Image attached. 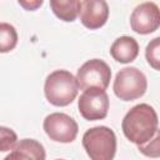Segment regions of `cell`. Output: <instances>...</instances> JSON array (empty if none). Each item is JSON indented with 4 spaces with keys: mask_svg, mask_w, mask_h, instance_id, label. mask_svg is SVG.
Here are the masks:
<instances>
[{
    "mask_svg": "<svg viewBox=\"0 0 160 160\" xmlns=\"http://www.w3.org/2000/svg\"><path fill=\"white\" fill-rule=\"evenodd\" d=\"M50 8L58 19L72 22L80 14L81 2L80 0H50Z\"/></svg>",
    "mask_w": 160,
    "mask_h": 160,
    "instance_id": "obj_12",
    "label": "cell"
},
{
    "mask_svg": "<svg viewBox=\"0 0 160 160\" xmlns=\"http://www.w3.org/2000/svg\"><path fill=\"white\" fill-rule=\"evenodd\" d=\"M145 59L152 69L160 71V36L149 41L145 49Z\"/></svg>",
    "mask_w": 160,
    "mask_h": 160,
    "instance_id": "obj_14",
    "label": "cell"
},
{
    "mask_svg": "<svg viewBox=\"0 0 160 160\" xmlns=\"http://www.w3.org/2000/svg\"><path fill=\"white\" fill-rule=\"evenodd\" d=\"M18 44V32L11 24H0V51L2 54L11 51Z\"/></svg>",
    "mask_w": 160,
    "mask_h": 160,
    "instance_id": "obj_13",
    "label": "cell"
},
{
    "mask_svg": "<svg viewBox=\"0 0 160 160\" xmlns=\"http://www.w3.org/2000/svg\"><path fill=\"white\" fill-rule=\"evenodd\" d=\"M76 79L81 90H86L89 88H100L105 90L111 79V70L104 60L91 59L79 68Z\"/></svg>",
    "mask_w": 160,
    "mask_h": 160,
    "instance_id": "obj_7",
    "label": "cell"
},
{
    "mask_svg": "<svg viewBox=\"0 0 160 160\" xmlns=\"http://www.w3.org/2000/svg\"><path fill=\"white\" fill-rule=\"evenodd\" d=\"M109 105V96L106 91L100 88H89L84 90L78 101L80 115L89 121L105 119L108 116Z\"/></svg>",
    "mask_w": 160,
    "mask_h": 160,
    "instance_id": "obj_5",
    "label": "cell"
},
{
    "mask_svg": "<svg viewBox=\"0 0 160 160\" xmlns=\"http://www.w3.org/2000/svg\"><path fill=\"white\" fill-rule=\"evenodd\" d=\"M82 146L92 160H111L116 152V135L108 126H95L84 132Z\"/></svg>",
    "mask_w": 160,
    "mask_h": 160,
    "instance_id": "obj_3",
    "label": "cell"
},
{
    "mask_svg": "<svg viewBox=\"0 0 160 160\" xmlns=\"http://www.w3.org/2000/svg\"><path fill=\"white\" fill-rule=\"evenodd\" d=\"M130 26L140 35L156 31L160 28V8L152 1L138 5L130 15Z\"/></svg>",
    "mask_w": 160,
    "mask_h": 160,
    "instance_id": "obj_8",
    "label": "cell"
},
{
    "mask_svg": "<svg viewBox=\"0 0 160 160\" xmlns=\"http://www.w3.org/2000/svg\"><path fill=\"white\" fill-rule=\"evenodd\" d=\"M146 89L148 80L145 74L134 66L121 69L116 74L112 85L114 94L122 101H132L144 96Z\"/></svg>",
    "mask_w": 160,
    "mask_h": 160,
    "instance_id": "obj_4",
    "label": "cell"
},
{
    "mask_svg": "<svg viewBox=\"0 0 160 160\" xmlns=\"http://www.w3.org/2000/svg\"><path fill=\"white\" fill-rule=\"evenodd\" d=\"M79 82L68 70H55L50 72L44 84L46 100L54 106H68L78 96Z\"/></svg>",
    "mask_w": 160,
    "mask_h": 160,
    "instance_id": "obj_2",
    "label": "cell"
},
{
    "mask_svg": "<svg viewBox=\"0 0 160 160\" xmlns=\"http://www.w3.org/2000/svg\"><path fill=\"white\" fill-rule=\"evenodd\" d=\"M110 55L120 64H129L139 55V44L131 36H120L110 46Z\"/></svg>",
    "mask_w": 160,
    "mask_h": 160,
    "instance_id": "obj_10",
    "label": "cell"
},
{
    "mask_svg": "<svg viewBox=\"0 0 160 160\" xmlns=\"http://www.w3.org/2000/svg\"><path fill=\"white\" fill-rule=\"evenodd\" d=\"M16 140H18V136L11 129L5 126L0 128V151L5 152V151L12 150L18 142Z\"/></svg>",
    "mask_w": 160,
    "mask_h": 160,
    "instance_id": "obj_16",
    "label": "cell"
},
{
    "mask_svg": "<svg viewBox=\"0 0 160 160\" xmlns=\"http://www.w3.org/2000/svg\"><path fill=\"white\" fill-rule=\"evenodd\" d=\"M159 119L155 109L149 104L132 106L124 116L121 129L125 138L132 144H142L151 139L158 130Z\"/></svg>",
    "mask_w": 160,
    "mask_h": 160,
    "instance_id": "obj_1",
    "label": "cell"
},
{
    "mask_svg": "<svg viewBox=\"0 0 160 160\" xmlns=\"http://www.w3.org/2000/svg\"><path fill=\"white\" fill-rule=\"evenodd\" d=\"M138 150L148 158H160V129L156 130L151 139L139 144Z\"/></svg>",
    "mask_w": 160,
    "mask_h": 160,
    "instance_id": "obj_15",
    "label": "cell"
},
{
    "mask_svg": "<svg viewBox=\"0 0 160 160\" xmlns=\"http://www.w3.org/2000/svg\"><path fill=\"white\" fill-rule=\"evenodd\" d=\"M18 2H19V5L24 10H26V11H35V10H38L42 5L44 0H18Z\"/></svg>",
    "mask_w": 160,
    "mask_h": 160,
    "instance_id": "obj_17",
    "label": "cell"
},
{
    "mask_svg": "<svg viewBox=\"0 0 160 160\" xmlns=\"http://www.w3.org/2000/svg\"><path fill=\"white\" fill-rule=\"evenodd\" d=\"M45 134L50 140L62 144L72 142L79 131L78 122L68 114L64 112H52L49 114L42 122Z\"/></svg>",
    "mask_w": 160,
    "mask_h": 160,
    "instance_id": "obj_6",
    "label": "cell"
},
{
    "mask_svg": "<svg viewBox=\"0 0 160 160\" xmlns=\"http://www.w3.org/2000/svg\"><path fill=\"white\" fill-rule=\"evenodd\" d=\"M46 158L44 146L34 140V139H22L11 150V152L5 158V160L10 159H34V160H44Z\"/></svg>",
    "mask_w": 160,
    "mask_h": 160,
    "instance_id": "obj_11",
    "label": "cell"
},
{
    "mask_svg": "<svg viewBox=\"0 0 160 160\" xmlns=\"http://www.w3.org/2000/svg\"><path fill=\"white\" fill-rule=\"evenodd\" d=\"M79 16L86 29H100L109 19V5L106 0H82Z\"/></svg>",
    "mask_w": 160,
    "mask_h": 160,
    "instance_id": "obj_9",
    "label": "cell"
}]
</instances>
